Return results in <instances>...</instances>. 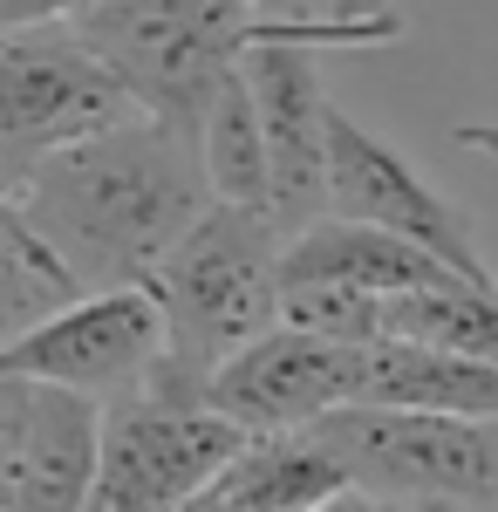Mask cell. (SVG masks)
<instances>
[{
    "label": "cell",
    "mask_w": 498,
    "mask_h": 512,
    "mask_svg": "<svg viewBox=\"0 0 498 512\" xmlns=\"http://www.w3.org/2000/svg\"><path fill=\"white\" fill-rule=\"evenodd\" d=\"M7 198L62 246V260L96 287H151L171 246L219 205L198 130L164 117H130L76 151L35 164Z\"/></svg>",
    "instance_id": "cell-1"
},
{
    "label": "cell",
    "mask_w": 498,
    "mask_h": 512,
    "mask_svg": "<svg viewBox=\"0 0 498 512\" xmlns=\"http://www.w3.org/2000/svg\"><path fill=\"white\" fill-rule=\"evenodd\" d=\"M389 512H471V506H451V499H403V506Z\"/></svg>",
    "instance_id": "cell-21"
},
{
    "label": "cell",
    "mask_w": 498,
    "mask_h": 512,
    "mask_svg": "<svg viewBox=\"0 0 498 512\" xmlns=\"http://www.w3.org/2000/svg\"><path fill=\"white\" fill-rule=\"evenodd\" d=\"M130 117H144V103L69 21L0 35V171H7V185H21L55 151H76Z\"/></svg>",
    "instance_id": "cell-4"
},
{
    "label": "cell",
    "mask_w": 498,
    "mask_h": 512,
    "mask_svg": "<svg viewBox=\"0 0 498 512\" xmlns=\"http://www.w3.org/2000/svg\"><path fill=\"white\" fill-rule=\"evenodd\" d=\"M383 342H423L444 355L498 362V287L478 280H437L383 301Z\"/></svg>",
    "instance_id": "cell-16"
},
{
    "label": "cell",
    "mask_w": 498,
    "mask_h": 512,
    "mask_svg": "<svg viewBox=\"0 0 498 512\" xmlns=\"http://www.w3.org/2000/svg\"><path fill=\"white\" fill-rule=\"evenodd\" d=\"M164 355H171V321L151 287H96L55 321H41L35 335L7 342L0 369L82 390L96 403H123L164 369Z\"/></svg>",
    "instance_id": "cell-7"
},
{
    "label": "cell",
    "mask_w": 498,
    "mask_h": 512,
    "mask_svg": "<svg viewBox=\"0 0 498 512\" xmlns=\"http://www.w3.org/2000/svg\"><path fill=\"white\" fill-rule=\"evenodd\" d=\"M253 14H267V21H335L348 14L342 0H246Z\"/></svg>",
    "instance_id": "cell-18"
},
{
    "label": "cell",
    "mask_w": 498,
    "mask_h": 512,
    "mask_svg": "<svg viewBox=\"0 0 498 512\" xmlns=\"http://www.w3.org/2000/svg\"><path fill=\"white\" fill-rule=\"evenodd\" d=\"M348 14H383V7H396V0H342Z\"/></svg>",
    "instance_id": "cell-22"
},
{
    "label": "cell",
    "mask_w": 498,
    "mask_h": 512,
    "mask_svg": "<svg viewBox=\"0 0 498 512\" xmlns=\"http://www.w3.org/2000/svg\"><path fill=\"white\" fill-rule=\"evenodd\" d=\"M110 403L0 369V512H89Z\"/></svg>",
    "instance_id": "cell-8"
},
{
    "label": "cell",
    "mask_w": 498,
    "mask_h": 512,
    "mask_svg": "<svg viewBox=\"0 0 498 512\" xmlns=\"http://www.w3.org/2000/svg\"><path fill=\"white\" fill-rule=\"evenodd\" d=\"M69 28L130 82V96L151 117L198 130L219 82L253 48L294 35L307 21H267L246 0H96Z\"/></svg>",
    "instance_id": "cell-3"
},
{
    "label": "cell",
    "mask_w": 498,
    "mask_h": 512,
    "mask_svg": "<svg viewBox=\"0 0 498 512\" xmlns=\"http://www.w3.org/2000/svg\"><path fill=\"white\" fill-rule=\"evenodd\" d=\"M82 294H89V280L62 260V246L14 198H0V335L21 342L62 308H76Z\"/></svg>",
    "instance_id": "cell-15"
},
{
    "label": "cell",
    "mask_w": 498,
    "mask_h": 512,
    "mask_svg": "<svg viewBox=\"0 0 498 512\" xmlns=\"http://www.w3.org/2000/svg\"><path fill=\"white\" fill-rule=\"evenodd\" d=\"M253 431H239L226 410L185 396L137 390L110 403L103 472L89 512H185L246 458Z\"/></svg>",
    "instance_id": "cell-6"
},
{
    "label": "cell",
    "mask_w": 498,
    "mask_h": 512,
    "mask_svg": "<svg viewBox=\"0 0 498 512\" xmlns=\"http://www.w3.org/2000/svg\"><path fill=\"white\" fill-rule=\"evenodd\" d=\"M362 403L498 424V362L444 355V349H423V342H369V362H362Z\"/></svg>",
    "instance_id": "cell-12"
},
{
    "label": "cell",
    "mask_w": 498,
    "mask_h": 512,
    "mask_svg": "<svg viewBox=\"0 0 498 512\" xmlns=\"http://www.w3.org/2000/svg\"><path fill=\"white\" fill-rule=\"evenodd\" d=\"M314 512H389V499H376V492H362V485H342L335 499H321Z\"/></svg>",
    "instance_id": "cell-19"
},
{
    "label": "cell",
    "mask_w": 498,
    "mask_h": 512,
    "mask_svg": "<svg viewBox=\"0 0 498 512\" xmlns=\"http://www.w3.org/2000/svg\"><path fill=\"white\" fill-rule=\"evenodd\" d=\"M362 362L369 349L355 342H328V335H307V328H273L253 349H239L212 376L205 403L226 410L239 431L253 437H287V431H314L328 424L335 410L362 403Z\"/></svg>",
    "instance_id": "cell-10"
},
{
    "label": "cell",
    "mask_w": 498,
    "mask_h": 512,
    "mask_svg": "<svg viewBox=\"0 0 498 512\" xmlns=\"http://www.w3.org/2000/svg\"><path fill=\"white\" fill-rule=\"evenodd\" d=\"M287 226L253 205H212L192 233L171 246L151 274V294L171 321V355L144 390L205 403L212 376L239 349L280 328V287H287Z\"/></svg>",
    "instance_id": "cell-2"
},
{
    "label": "cell",
    "mask_w": 498,
    "mask_h": 512,
    "mask_svg": "<svg viewBox=\"0 0 498 512\" xmlns=\"http://www.w3.org/2000/svg\"><path fill=\"white\" fill-rule=\"evenodd\" d=\"M451 137H458L464 151H478V158H492V164H498V123H458Z\"/></svg>",
    "instance_id": "cell-20"
},
{
    "label": "cell",
    "mask_w": 498,
    "mask_h": 512,
    "mask_svg": "<svg viewBox=\"0 0 498 512\" xmlns=\"http://www.w3.org/2000/svg\"><path fill=\"white\" fill-rule=\"evenodd\" d=\"M328 212L335 219H362V226H383V233L437 253L451 274L478 280V287H498L492 260L478 246V226L389 137L362 130L348 110H335V130H328Z\"/></svg>",
    "instance_id": "cell-9"
},
{
    "label": "cell",
    "mask_w": 498,
    "mask_h": 512,
    "mask_svg": "<svg viewBox=\"0 0 498 512\" xmlns=\"http://www.w3.org/2000/svg\"><path fill=\"white\" fill-rule=\"evenodd\" d=\"M185 512H212V499H198V506H185Z\"/></svg>",
    "instance_id": "cell-23"
},
{
    "label": "cell",
    "mask_w": 498,
    "mask_h": 512,
    "mask_svg": "<svg viewBox=\"0 0 498 512\" xmlns=\"http://www.w3.org/2000/svg\"><path fill=\"white\" fill-rule=\"evenodd\" d=\"M314 437L342 458L362 492H376L389 506L451 499L471 512H498V424L348 403L328 424H314Z\"/></svg>",
    "instance_id": "cell-5"
},
{
    "label": "cell",
    "mask_w": 498,
    "mask_h": 512,
    "mask_svg": "<svg viewBox=\"0 0 498 512\" xmlns=\"http://www.w3.org/2000/svg\"><path fill=\"white\" fill-rule=\"evenodd\" d=\"M96 0H0V35L14 28H48V21H76Z\"/></svg>",
    "instance_id": "cell-17"
},
{
    "label": "cell",
    "mask_w": 498,
    "mask_h": 512,
    "mask_svg": "<svg viewBox=\"0 0 498 512\" xmlns=\"http://www.w3.org/2000/svg\"><path fill=\"white\" fill-rule=\"evenodd\" d=\"M198 158H205V178H212L219 205L273 212V144H267V123H260V96H253L246 62L219 82L212 110L198 123Z\"/></svg>",
    "instance_id": "cell-14"
},
{
    "label": "cell",
    "mask_w": 498,
    "mask_h": 512,
    "mask_svg": "<svg viewBox=\"0 0 498 512\" xmlns=\"http://www.w3.org/2000/svg\"><path fill=\"white\" fill-rule=\"evenodd\" d=\"M287 287L294 280H314V287H355V294H410V287H437V280H464L451 274L437 253H423L410 239L383 233V226H362V219H335L321 212L314 226L287 239Z\"/></svg>",
    "instance_id": "cell-11"
},
{
    "label": "cell",
    "mask_w": 498,
    "mask_h": 512,
    "mask_svg": "<svg viewBox=\"0 0 498 512\" xmlns=\"http://www.w3.org/2000/svg\"><path fill=\"white\" fill-rule=\"evenodd\" d=\"M342 485H355V478H348V465L321 437L287 431V437H253L246 458L205 499H212V512H314Z\"/></svg>",
    "instance_id": "cell-13"
}]
</instances>
